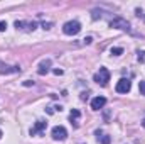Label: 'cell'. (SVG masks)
<instances>
[{"instance_id":"obj_1","label":"cell","mask_w":145,"mask_h":144,"mask_svg":"<svg viewBox=\"0 0 145 144\" xmlns=\"http://www.w3.org/2000/svg\"><path fill=\"white\" fill-rule=\"evenodd\" d=\"M93 80H95L98 85H101V87H106V85H108V81H110V71L105 68V66H101V68H100V71L95 73Z\"/></svg>"},{"instance_id":"obj_2","label":"cell","mask_w":145,"mask_h":144,"mask_svg":"<svg viewBox=\"0 0 145 144\" xmlns=\"http://www.w3.org/2000/svg\"><path fill=\"white\" fill-rule=\"evenodd\" d=\"M79 31H81V24L78 20H69V22H66L63 26V32L66 36H76Z\"/></svg>"},{"instance_id":"obj_3","label":"cell","mask_w":145,"mask_h":144,"mask_svg":"<svg viewBox=\"0 0 145 144\" xmlns=\"http://www.w3.org/2000/svg\"><path fill=\"white\" fill-rule=\"evenodd\" d=\"M110 27H113V29H120V31H127V32H132L130 24H128L125 19H121V17H115L113 20H110Z\"/></svg>"},{"instance_id":"obj_4","label":"cell","mask_w":145,"mask_h":144,"mask_svg":"<svg viewBox=\"0 0 145 144\" xmlns=\"http://www.w3.org/2000/svg\"><path fill=\"white\" fill-rule=\"evenodd\" d=\"M51 136H52L54 141H64V139L68 137V131H66V127H63V126H56V127H52Z\"/></svg>"},{"instance_id":"obj_5","label":"cell","mask_w":145,"mask_h":144,"mask_svg":"<svg viewBox=\"0 0 145 144\" xmlns=\"http://www.w3.org/2000/svg\"><path fill=\"white\" fill-rule=\"evenodd\" d=\"M115 90H116L118 93H128V92L132 90V81H130L128 78H121V80H118Z\"/></svg>"},{"instance_id":"obj_6","label":"cell","mask_w":145,"mask_h":144,"mask_svg":"<svg viewBox=\"0 0 145 144\" xmlns=\"http://www.w3.org/2000/svg\"><path fill=\"white\" fill-rule=\"evenodd\" d=\"M46 127H47V122H44V120H37L36 124L32 126V129H31V136L42 134V132L46 131Z\"/></svg>"},{"instance_id":"obj_7","label":"cell","mask_w":145,"mask_h":144,"mask_svg":"<svg viewBox=\"0 0 145 144\" xmlns=\"http://www.w3.org/2000/svg\"><path fill=\"white\" fill-rule=\"evenodd\" d=\"M15 27H17V29H25L27 32H31V31H36L37 24L36 22H22V20H15Z\"/></svg>"},{"instance_id":"obj_8","label":"cell","mask_w":145,"mask_h":144,"mask_svg":"<svg viewBox=\"0 0 145 144\" xmlns=\"http://www.w3.org/2000/svg\"><path fill=\"white\" fill-rule=\"evenodd\" d=\"M105 105H106V98L105 97H95L91 100V108L93 110H100V108H103Z\"/></svg>"},{"instance_id":"obj_9","label":"cell","mask_w":145,"mask_h":144,"mask_svg":"<svg viewBox=\"0 0 145 144\" xmlns=\"http://www.w3.org/2000/svg\"><path fill=\"white\" fill-rule=\"evenodd\" d=\"M19 71H20V68H19V66H8V65H5V63H2V61H0V75L19 73Z\"/></svg>"},{"instance_id":"obj_10","label":"cell","mask_w":145,"mask_h":144,"mask_svg":"<svg viewBox=\"0 0 145 144\" xmlns=\"http://www.w3.org/2000/svg\"><path fill=\"white\" fill-rule=\"evenodd\" d=\"M79 117H81L79 110H76V108L71 110V114H69V120H71V124L74 126V127H78V126H79V122H78V120H79Z\"/></svg>"},{"instance_id":"obj_11","label":"cell","mask_w":145,"mask_h":144,"mask_svg":"<svg viewBox=\"0 0 145 144\" xmlns=\"http://www.w3.org/2000/svg\"><path fill=\"white\" fill-rule=\"evenodd\" d=\"M49 66H51V59L42 61V63L39 65V70H37V73H39V75H46V73L49 71Z\"/></svg>"},{"instance_id":"obj_12","label":"cell","mask_w":145,"mask_h":144,"mask_svg":"<svg viewBox=\"0 0 145 144\" xmlns=\"http://www.w3.org/2000/svg\"><path fill=\"white\" fill-rule=\"evenodd\" d=\"M96 137H98V141H101V144H110L111 143V137H110V136H103L101 131H96Z\"/></svg>"},{"instance_id":"obj_13","label":"cell","mask_w":145,"mask_h":144,"mask_svg":"<svg viewBox=\"0 0 145 144\" xmlns=\"http://www.w3.org/2000/svg\"><path fill=\"white\" fill-rule=\"evenodd\" d=\"M101 17H103V12H101V10L95 9V10L91 12V19H93V20H98V19H101Z\"/></svg>"},{"instance_id":"obj_14","label":"cell","mask_w":145,"mask_h":144,"mask_svg":"<svg viewBox=\"0 0 145 144\" xmlns=\"http://www.w3.org/2000/svg\"><path fill=\"white\" fill-rule=\"evenodd\" d=\"M113 56H120L121 53H123V48H111V51H110Z\"/></svg>"},{"instance_id":"obj_15","label":"cell","mask_w":145,"mask_h":144,"mask_svg":"<svg viewBox=\"0 0 145 144\" xmlns=\"http://www.w3.org/2000/svg\"><path fill=\"white\" fill-rule=\"evenodd\" d=\"M138 90H140V93H142V95L145 97V80H144V81H140V83H138Z\"/></svg>"},{"instance_id":"obj_16","label":"cell","mask_w":145,"mask_h":144,"mask_svg":"<svg viewBox=\"0 0 145 144\" xmlns=\"http://www.w3.org/2000/svg\"><path fill=\"white\" fill-rule=\"evenodd\" d=\"M51 27H52V22H42V29L44 31H49Z\"/></svg>"},{"instance_id":"obj_17","label":"cell","mask_w":145,"mask_h":144,"mask_svg":"<svg viewBox=\"0 0 145 144\" xmlns=\"http://www.w3.org/2000/svg\"><path fill=\"white\" fill-rule=\"evenodd\" d=\"M138 61L145 63V51H138Z\"/></svg>"},{"instance_id":"obj_18","label":"cell","mask_w":145,"mask_h":144,"mask_svg":"<svg viewBox=\"0 0 145 144\" xmlns=\"http://www.w3.org/2000/svg\"><path fill=\"white\" fill-rule=\"evenodd\" d=\"M31 85H34V81H31V80H25L24 81V87H31Z\"/></svg>"},{"instance_id":"obj_19","label":"cell","mask_w":145,"mask_h":144,"mask_svg":"<svg viewBox=\"0 0 145 144\" xmlns=\"http://www.w3.org/2000/svg\"><path fill=\"white\" fill-rule=\"evenodd\" d=\"M7 29V22H0V31H5Z\"/></svg>"},{"instance_id":"obj_20","label":"cell","mask_w":145,"mask_h":144,"mask_svg":"<svg viewBox=\"0 0 145 144\" xmlns=\"http://www.w3.org/2000/svg\"><path fill=\"white\" fill-rule=\"evenodd\" d=\"M46 112H47V114H54V108L52 107H46Z\"/></svg>"},{"instance_id":"obj_21","label":"cell","mask_w":145,"mask_h":144,"mask_svg":"<svg viewBox=\"0 0 145 144\" xmlns=\"http://www.w3.org/2000/svg\"><path fill=\"white\" fill-rule=\"evenodd\" d=\"M83 41H84V44H89V42H91V41H93V39H91V37H84V39H83Z\"/></svg>"},{"instance_id":"obj_22","label":"cell","mask_w":145,"mask_h":144,"mask_svg":"<svg viewBox=\"0 0 145 144\" xmlns=\"http://www.w3.org/2000/svg\"><path fill=\"white\" fill-rule=\"evenodd\" d=\"M52 73H54V75H57V76H59V75H63V70H54V71H52Z\"/></svg>"},{"instance_id":"obj_23","label":"cell","mask_w":145,"mask_h":144,"mask_svg":"<svg viewBox=\"0 0 145 144\" xmlns=\"http://www.w3.org/2000/svg\"><path fill=\"white\" fill-rule=\"evenodd\" d=\"M2 136H3V132H2V131H0V139H2Z\"/></svg>"},{"instance_id":"obj_24","label":"cell","mask_w":145,"mask_h":144,"mask_svg":"<svg viewBox=\"0 0 145 144\" xmlns=\"http://www.w3.org/2000/svg\"><path fill=\"white\" fill-rule=\"evenodd\" d=\"M142 126H144V127H145V119H144V122H142Z\"/></svg>"}]
</instances>
